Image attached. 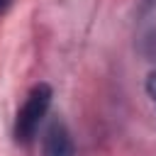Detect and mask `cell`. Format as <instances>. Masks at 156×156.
Listing matches in <instances>:
<instances>
[{
  "instance_id": "3",
  "label": "cell",
  "mask_w": 156,
  "mask_h": 156,
  "mask_svg": "<svg viewBox=\"0 0 156 156\" xmlns=\"http://www.w3.org/2000/svg\"><path fill=\"white\" fill-rule=\"evenodd\" d=\"M146 93H149L151 102L156 105V71H151V73H149V78H146Z\"/></svg>"
},
{
  "instance_id": "1",
  "label": "cell",
  "mask_w": 156,
  "mask_h": 156,
  "mask_svg": "<svg viewBox=\"0 0 156 156\" xmlns=\"http://www.w3.org/2000/svg\"><path fill=\"white\" fill-rule=\"evenodd\" d=\"M51 88L46 83H39L29 90L27 100L22 102V107L17 110V117H15V141L20 144H29L37 132H39V124L44 122L49 107H51Z\"/></svg>"
},
{
  "instance_id": "2",
  "label": "cell",
  "mask_w": 156,
  "mask_h": 156,
  "mask_svg": "<svg viewBox=\"0 0 156 156\" xmlns=\"http://www.w3.org/2000/svg\"><path fill=\"white\" fill-rule=\"evenodd\" d=\"M41 156H76L73 139L61 119H54L46 127L44 141H41Z\"/></svg>"
},
{
  "instance_id": "4",
  "label": "cell",
  "mask_w": 156,
  "mask_h": 156,
  "mask_svg": "<svg viewBox=\"0 0 156 156\" xmlns=\"http://www.w3.org/2000/svg\"><path fill=\"white\" fill-rule=\"evenodd\" d=\"M10 5H12V0H0V12H5Z\"/></svg>"
}]
</instances>
